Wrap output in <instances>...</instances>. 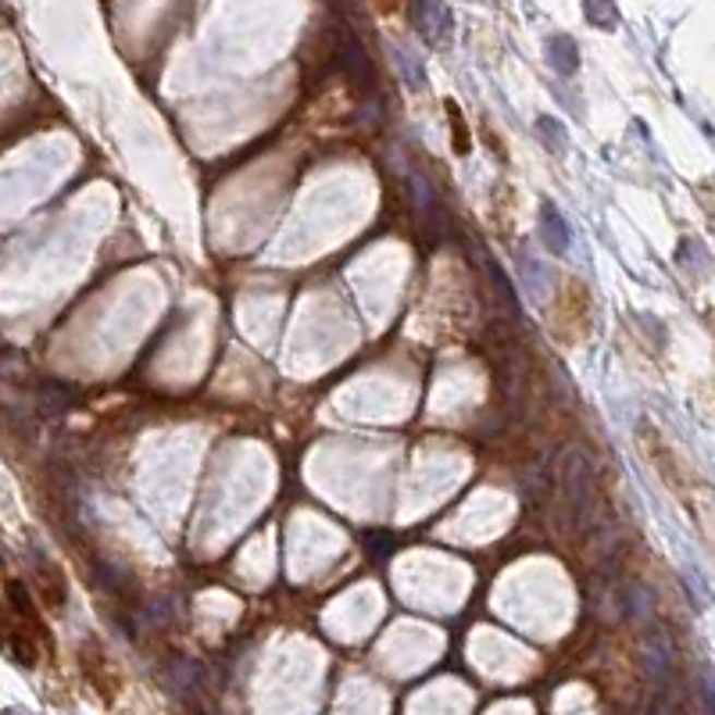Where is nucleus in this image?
<instances>
[{"mask_svg": "<svg viewBox=\"0 0 715 715\" xmlns=\"http://www.w3.org/2000/svg\"><path fill=\"white\" fill-rule=\"evenodd\" d=\"M333 47H336V64L341 72L347 75L350 90L358 97H372L376 94V69H372V58L369 50L361 47V40L350 33V25H336L333 29Z\"/></svg>", "mask_w": 715, "mask_h": 715, "instance_id": "3", "label": "nucleus"}, {"mask_svg": "<svg viewBox=\"0 0 715 715\" xmlns=\"http://www.w3.org/2000/svg\"><path fill=\"white\" fill-rule=\"evenodd\" d=\"M448 108H451V129H454V154H469V129L462 122V111L454 108V104H448Z\"/></svg>", "mask_w": 715, "mask_h": 715, "instance_id": "11", "label": "nucleus"}, {"mask_svg": "<svg viewBox=\"0 0 715 715\" xmlns=\"http://www.w3.org/2000/svg\"><path fill=\"white\" fill-rule=\"evenodd\" d=\"M583 8H587L591 25H601V29H612L616 19H619L612 0H583Z\"/></svg>", "mask_w": 715, "mask_h": 715, "instance_id": "9", "label": "nucleus"}, {"mask_svg": "<svg viewBox=\"0 0 715 715\" xmlns=\"http://www.w3.org/2000/svg\"><path fill=\"white\" fill-rule=\"evenodd\" d=\"M397 61H401V69L408 72L412 86H422V72H419V64H415V58L412 55H401V50H397Z\"/></svg>", "mask_w": 715, "mask_h": 715, "instance_id": "12", "label": "nucleus"}, {"mask_svg": "<svg viewBox=\"0 0 715 715\" xmlns=\"http://www.w3.org/2000/svg\"><path fill=\"white\" fill-rule=\"evenodd\" d=\"M548 58H551V64H555V72H562V75H572L580 69V50H576V44H572V36H551L548 40Z\"/></svg>", "mask_w": 715, "mask_h": 715, "instance_id": "8", "label": "nucleus"}, {"mask_svg": "<svg viewBox=\"0 0 715 715\" xmlns=\"http://www.w3.org/2000/svg\"><path fill=\"white\" fill-rule=\"evenodd\" d=\"M537 133H540V140H548V147L558 154V151H565V129L558 126L555 119H548V115H544V119L537 122Z\"/></svg>", "mask_w": 715, "mask_h": 715, "instance_id": "10", "label": "nucleus"}, {"mask_svg": "<svg viewBox=\"0 0 715 715\" xmlns=\"http://www.w3.org/2000/svg\"><path fill=\"white\" fill-rule=\"evenodd\" d=\"M540 237H544V247H548L551 254H565L569 251L572 229L565 223V215L555 207V201H544L540 204Z\"/></svg>", "mask_w": 715, "mask_h": 715, "instance_id": "7", "label": "nucleus"}, {"mask_svg": "<svg viewBox=\"0 0 715 715\" xmlns=\"http://www.w3.org/2000/svg\"><path fill=\"white\" fill-rule=\"evenodd\" d=\"M33 583H36V594H40V601H44L47 608H55V612H61V608H64V597H69V591H64V576H61V569H58L55 562H50V558L36 555Z\"/></svg>", "mask_w": 715, "mask_h": 715, "instance_id": "6", "label": "nucleus"}, {"mask_svg": "<svg viewBox=\"0 0 715 715\" xmlns=\"http://www.w3.org/2000/svg\"><path fill=\"white\" fill-rule=\"evenodd\" d=\"M47 647V630L33 608L29 591L19 580H8V652L19 666H36Z\"/></svg>", "mask_w": 715, "mask_h": 715, "instance_id": "2", "label": "nucleus"}, {"mask_svg": "<svg viewBox=\"0 0 715 715\" xmlns=\"http://www.w3.org/2000/svg\"><path fill=\"white\" fill-rule=\"evenodd\" d=\"M412 22H415V33H419L429 47H444L451 40L454 19H451V8L444 4V0H415Z\"/></svg>", "mask_w": 715, "mask_h": 715, "instance_id": "5", "label": "nucleus"}, {"mask_svg": "<svg viewBox=\"0 0 715 715\" xmlns=\"http://www.w3.org/2000/svg\"><path fill=\"white\" fill-rule=\"evenodd\" d=\"M551 330L555 336H562L569 344H576L580 336L591 330V294L583 283H565V290L555 305Z\"/></svg>", "mask_w": 715, "mask_h": 715, "instance_id": "4", "label": "nucleus"}, {"mask_svg": "<svg viewBox=\"0 0 715 715\" xmlns=\"http://www.w3.org/2000/svg\"><path fill=\"white\" fill-rule=\"evenodd\" d=\"M558 498H562V512L572 533L591 537L601 529V487H597L594 465L583 451H565L562 465H558Z\"/></svg>", "mask_w": 715, "mask_h": 715, "instance_id": "1", "label": "nucleus"}]
</instances>
